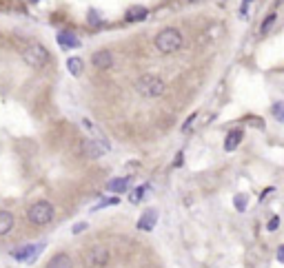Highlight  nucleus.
<instances>
[{
  "label": "nucleus",
  "instance_id": "16",
  "mask_svg": "<svg viewBox=\"0 0 284 268\" xmlns=\"http://www.w3.org/2000/svg\"><path fill=\"white\" fill-rule=\"evenodd\" d=\"M67 69L71 76H80L82 73V60L80 58H69L67 60Z\"/></svg>",
  "mask_w": 284,
  "mask_h": 268
},
{
  "label": "nucleus",
  "instance_id": "25",
  "mask_svg": "<svg viewBox=\"0 0 284 268\" xmlns=\"http://www.w3.org/2000/svg\"><path fill=\"white\" fill-rule=\"evenodd\" d=\"M193 120H196V113H193V115H191V118H189V120H186V122H184V124H182V131H189V129H191V124H193Z\"/></svg>",
  "mask_w": 284,
  "mask_h": 268
},
{
  "label": "nucleus",
  "instance_id": "9",
  "mask_svg": "<svg viewBox=\"0 0 284 268\" xmlns=\"http://www.w3.org/2000/svg\"><path fill=\"white\" fill-rule=\"evenodd\" d=\"M91 62L96 69H109V66H113V53L109 51V49H102V51H96Z\"/></svg>",
  "mask_w": 284,
  "mask_h": 268
},
{
  "label": "nucleus",
  "instance_id": "18",
  "mask_svg": "<svg viewBox=\"0 0 284 268\" xmlns=\"http://www.w3.org/2000/svg\"><path fill=\"white\" fill-rule=\"evenodd\" d=\"M271 111H273L275 120H277V122H282V124H284V102H275Z\"/></svg>",
  "mask_w": 284,
  "mask_h": 268
},
{
  "label": "nucleus",
  "instance_id": "10",
  "mask_svg": "<svg viewBox=\"0 0 284 268\" xmlns=\"http://www.w3.org/2000/svg\"><path fill=\"white\" fill-rule=\"evenodd\" d=\"M47 268H74V259L67 253H56L47 261Z\"/></svg>",
  "mask_w": 284,
  "mask_h": 268
},
{
  "label": "nucleus",
  "instance_id": "6",
  "mask_svg": "<svg viewBox=\"0 0 284 268\" xmlns=\"http://www.w3.org/2000/svg\"><path fill=\"white\" fill-rule=\"evenodd\" d=\"M42 248H45V244H25V246H16L9 255L16 261H22V264H31V261L40 255Z\"/></svg>",
  "mask_w": 284,
  "mask_h": 268
},
{
  "label": "nucleus",
  "instance_id": "13",
  "mask_svg": "<svg viewBox=\"0 0 284 268\" xmlns=\"http://www.w3.org/2000/svg\"><path fill=\"white\" fill-rule=\"evenodd\" d=\"M127 188H129V178H116V180H109L107 182V191L111 193H124Z\"/></svg>",
  "mask_w": 284,
  "mask_h": 268
},
{
  "label": "nucleus",
  "instance_id": "5",
  "mask_svg": "<svg viewBox=\"0 0 284 268\" xmlns=\"http://www.w3.org/2000/svg\"><path fill=\"white\" fill-rule=\"evenodd\" d=\"M109 264V248L102 244H93L84 253V266L87 268H105Z\"/></svg>",
  "mask_w": 284,
  "mask_h": 268
},
{
  "label": "nucleus",
  "instance_id": "12",
  "mask_svg": "<svg viewBox=\"0 0 284 268\" xmlns=\"http://www.w3.org/2000/svg\"><path fill=\"white\" fill-rule=\"evenodd\" d=\"M58 42H60V47H65V49L80 47V40H78V36L71 34V31H60L58 34Z\"/></svg>",
  "mask_w": 284,
  "mask_h": 268
},
{
  "label": "nucleus",
  "instance_id": "2",
  "mask_svg": "<svg viewBox=\"0 0 284 268\" xmlns=\"http://www.w3.org/2000/svg\"><path fill=\"white\" fill-rule=\"evenodd\" d=\"M182 34L178 31L176 27H167V29H162V31L155 36V40H153V45L155 49H158L160 53H173V51H178L180 47H182Z\"/></svg>",
  "mask_w": 284,
  "mask_h": 268
},
{
  "label": "nucleus",
  "instance_id": "28",
  "mask_svg": "<svg viewBox=\"0 0 284 268\" xmlns=\"http://www.w3.org/2000/svg\"><path fill=\"white\" fill-rule=\"evenodd\" d=\"M0 42H3V36H0Z\"/></svg>",
  "mask_w": 284,
  "mask_h": 268
},
{
  "label": "nucleus",
  "instance_id": "1",
  "mask_svg": "<svg viewBox=\"0 0 284 268\" xmlns=\"http://www.w3.org/2000/svg\"><path fill=\"white\" fill-rule=\"evenodd\" d=\"M18 49H20V58L34 69H42L49 64V51L40 42H22Z\"/></svg>",
  "mask_w": 284,
  "mask_h": 268
},
{
  "label": "nucleus",
  "instance_id": "27",
  "mask_svg": "<svg viewBox=\"0 0 284 268\" xmlns=\"http://www.w3.org/2000/svg\"><path fill=\"white\" fill-rule=\"evenodd\" d=\"M189 5H196V3H202V0H186Z\"/></svg>",
  "mask_w": 284,
  "mask_h": 268
},
{
  "label": "nucleus",
  "instance_id": "26",
  "mask_svg": "<svg viewBox=\"0 0 284 268\" xmlns=\"http://www.w3.org/2000/svg\"><path fill=\"white\" fill-rule=\"evenodd\" d=\"M182 164V153H178V157H176V166H180Z\"/></svg>",
  "mask_w": 284,
  "mask_h": 268
},
{
  "label": "nucleus",
  "instance_id": "8",
  "mask_svg": "<svg viewBox=\"0 0 284 268\" xmlns=\"http://www.w3.org/2000/svg\"><path fill=\"white\" fill-rule=\"evenodd\" d=\"M158 224V211L155 209H149L142 213V217L138 219V230H144V233H151Z\"/></svg>",
  "mask_w": 284,
  "mask_h": 268
},
{
  "label": "nucleus",
  "instance_id": "19",
  "mask_svg": "<svg viewBox=\"0 0 284 268\" xmlns=\"http://www.w3.org/2000/svg\"><path fill=\"white\" fill-rule=\"evenodd\" d=\"M147 191H149V186H147V184L138 186L136 191H134V195H131V202H134V204H136V202H140V199L144 197V193H147Z\"/></svg>",
  "mask_w": 284,
  "mask_h": 268
},
{
  "label": "nucleus",
  "instance_id": "21",
  "mask_svg": "<svg viewBox=\"0 0 284 268\" xmlns=\"http://www.w3.org/2000/svg\"><path fill=\"white\" fill-rule=\"evenodd\" d=\"M118 202H120V199H118V195H116V197H109V199H102V202H100V204H96V206H93L91 211L105 209V206H113V204H118Z\"/></svg>",
  "mask_w": 284,
  "mask_h": 268
},
{
  "label": "nucleus",
  "instance_id": "20",
  "mask_svg": "<svg viewBox=\"0 0 284 268\" xmlns=\"http://www.w3.org/2000/svg\"><path fill=\"white\" fill-rule=\"evenodd\" d=\"M275 20H277V16H275V14L267 16V18H264V22H262V27H260V31H262V34H267L269 29L273 27V22H275Z\"/></svg>",
  "mask_w": 284,
  "mask_h": 268
},
{
  "label": "nucleus",
  "instance_id": "24",
  "mask_svg": "<svg viewBox=\"0 0 284 268\" xmlns=\"http://www.w3.org/2000/svg\"><path fill=\"white\" fill-rule=\"evenodd\" d=\"M275 259L280 261V264H284V244L282 246H277V253H275Z\"/></svg>",
  "mask_w": 284,
  "mask_h": 268
},
{
  "label": "nucleus",
  "instance_id": "4",
  "mask_svg": "<svg viewBox=\"0 0 284 268\" xmlns=\"http://www.w3.org/2000/svg\"><path fill=\"white\" fill-rule=\"evenodd\" d=\"M134 89H136V93L138 95H142V97H160L162 93L167 91V84L160 80L158 76H140L136 80L134 84Z\"/></svg>",
  "mask_w": 284,
  "mask_h": 268
},
{
  "label": "nucleus",
  "instance_id": "14",
  "mask_svg": "<svg viewBox=\"0 0 284 268\" xmlns=\"http://www.w3.org/2000/svg\"><path fill=\"white\" fill-rule=\"evenodd\" d=\"M14 228V215L9 211H0V235H7Z\"/></svg>",
  "mask_w": 284,
  "mask_h": 268
},
{
  "label": "nucleus",
  "instance_id": "22",
  "mask_svg": "<svg viewBox=\"0 0 284 268\" xmlns=\"http://www.w3.org/2000/svg\"><path fill=\"white\" fill-rule=\"evenodd\" d=\"M277 226H280V217H271L269 219V224H267V230H271V233H273V230H277Z\"/></svg>",
  "mask_w": 284,
  "mask_h": 268
},
{
  "label": "nucleus",
  "instance_id": "23",
  "mask_svg": "<svg viewBox=\"0 0 284 268\" xmlns=\"http://www.w3.org/2000/svg\"><path fill=\"white\" fill-rule=\"evenodd\" d=\"M87 228V222H80V224H74V228H71V233L78 235V233H82V230Z\"/></svg>",
  "mask_w": 284,
  "mask_h": 268
},
{
  "label": "nucleus",
  "instance_id": "15",
  "mask_svg": "<svg viewBox=\"0 0 284 268\" xmlns=\"http://www.w3.org/2000/svg\"><path fill=\"white\" fill-rule=\"evenodd\" d=\"M147 18V9L144 7H134V9H129L124 14V20L127 22H136V20H144Z\"/></svg>",
  "mask_w": 284,
  "mask_h": 268
},
{
  "label": "nucleus",
  "instance_id": "17",
  "mask_svg": "<svg viewBox=\"0 0 284 268\" xmlns=\"http://www.w3.org/2000/svg\"><path fill=\"white\" fill-rule=\"evenodd\" d=\"M246 204H249V195L240 193V195H235V197H233V206H235V209H238L240 213L246 211Z\"/></svg>",
  "mask_w": 284,
  "mask_h": 268
},
{
  "label": "nucleus",
  "instance_id": "7",
  "mask_svg": "<svg viewBox=\"0 0 284 268\" xmlns=\"http://www.w3.org/2000/svg\"><path fill=\"white\" fill-rule=\"evenodd\" d=\"M82 151H84V155H89V157H100L109 151V144L105 140H100V142L98 140H87V142L82 144Z\"/></svg>",
  "mask_w": 284,
  "mask_h": 268
},
{
  "label": "nucleus",
  "instance_id": "3",
  "mask_svg": "<svg viewBox=\"0 0 284 268\" xmlns=\"http://www.w3.org/2000/svg\"><path fill=\"white\" fill-rule=\"evenodd\" d=\"M53 215H56L53 204L47 202V199H38V202H34L27 209V219L34 224V226H47V224H51Z\"/></svg>",
  "mask_w": 284,
  "mask_h": 268
},
{
  "label": "nucleus",
  "instance_id": "11",
  "mask_svg": "<svg viewBox=\"0 0 284 268\" xmlns=\"http://www.w3.org/2000/svg\"><path fill=\"white\" fill-rule=\"evenodd\" d=\"M240 142H242V131L240 129H233V131H229L227 133V138H225V149L231 153V151H235L240 146Z\"/></svg>",
  "mask_w": 284,
  "mask_h": 268
}]
</instances>
